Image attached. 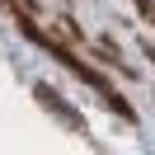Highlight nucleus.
Here are the masks:
<instances>
[{
  "label": "nucleus",
  "mask_w": 155,
  "mask_h": 155,
  "mask_svg": "<svg viewBox=\"0 0 155 155\" xmlns=\"http://www.w3.org/2000/svg\"><path fill=\"white\" fill-rule=\"evenodd\" d=\"M146 57H150V61H155V47H146Z\"/></svg>",
  "instance_id": "20e7f679"
},
{
  "label": "nucleus",
  "mask_w": 155,
  "mask_h": 155,
  "mask_svg": "<svg viewBox=\"0 0 155 155\" xmlns=\"http://www.w3.org/2000/svg\"><path fill=\"white\" fill-rule=\"evenodd\" d=\"M38 99H42V104H47V108H52V113H57V117H61V122H71V127H80V117H75V113H71V108H66V104H61V94H57V89H52V85H38Z\"/></svg>",
  "instance_id": "f257e3e1"
},
{
  "label": "nucleus",
  "mask_w": 155,
  "mask_h": 155,
  "mask_svg": "<svg viewBox=\"0 0 155 155\" xmlns=\"http://www.w3.org/2000/svg\"><path fill=\"white\" fill-rule=\"evenodd\" d=\"M0 5H5V10H14V14H19V10H24V5H19V0H0Z\"/></svg>",
  "instance_id": "7ed1b4c3"
},
{
  "label": "nucleus",
  "mask_w": 155,
  "mask_h": 155,
  "mask_svg": "<svg viewBox=\"0 0 155 155\" xmlns=\"http://www.w3.org/2000/svg\"><path fill=\"white\" fill-rule=\"evenodd\" d=\"M136 10H141L146 24H155V0H136Z\"/></svg>",
  "instance_id": "f03ea898"
}]
</instances>
